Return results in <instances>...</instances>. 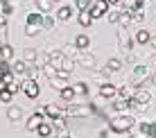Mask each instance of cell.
I'll return each mask as SVG.
<instances>
[{
  "label": "cell",
  "mask_w": 156,
  "mask_h": 138,
  "mask_svg": "<svg viewBox=\"0 0 156 138\" xmlns=\"http://www.w3.org/2000/svg\"><path fill=\"white\" fill-rule=\"evenodd\" d=\"M136 125H138L136 118H131V115H127V113H115L113 118L109 120V131H113V134H127V131H131Z\"/></svg>",
  "instance_id": "obj_1"
},
{
  "label": "cell",
  "mask_w": 156,
  "mask_h": 138,
  "mask_svg": "<svg viewBox=\"0 0 156 138\" xmlns=\"http://www.w3.org/2000/svg\"><path fill=\"white\" fill-rule=\"evenodd\" d=\"M145 82H152V68H147V66H133L131 86L133 88H143Z\"/></svg>",
  "instance_id": "obj_2"
},
{
  "label": "cell",
  "mask_w": 156,
  "mask_h": 138,
  "mask_svg": "<svg viewBox=\"0 0 156 138\" xmlns=\"http://www.w3.org/2000/svg\"><path fill=\"white\" fill-rule=\"evenodd\" d=\"M43 30V14L41 12H30L27 14V23H25V34L36 36Z\"/></svg>",
  "instance_id": "obj_3"
},
{
  "label": "cell",
  "mask_w": 156,
  "mask_h": 138,
  "mask_svg": "<svg viewBox=\"0 0 156 138\" xmlns=\"http://www.w3.org/2000/svg\"><path fill=\"white\" fill-rule=\"evenodd\" d=\"M73 59H75V63H77V66L86 68V70H93V68L98 66V59H95L90 52H86V50H79L77 55L73 57Z\"/></svg>",
  "instance_id": "obj_4"
},
{
  "label": "cell",
  "mask_w": 156,
  "mask_h": 138,
  "mask_svg": "<svg viewBox=\"0 0 156 138\" xmlns=\"http://www.w3.org/2000/svg\"><path fill=\"white\" fill-rule=\"evenodd\" d=\"M93 113L90 104H68L66 107V118H86Z\"/></svg>",
  "instance_id": "obj_5"
},
{
  "label": "cell",
  "mask_w": 156,
  "mask_h": 138,
  "mask_svg": "<svg viewBox=\"0 0 156 138\" xmlns=\"http://www.w3.org/2000/svg\"><path fill=\"white\" fill-rule=\"evenodd\" d=\"M20 91H23V95L27 100H36L41 93L39 84H36V79H23V84H20Z\"/></svg>",
  "instance_id": "obj_6"
},
{
  "label": "cell",
  "mask_w": 156,
  "mask_h": 138,
  "mask_svg": "<svg viewBox=\"0 0 156 138\" xmlns=\"http://www.w3.org/2000/svg\"><path fill=\"white\" fill-rule=\"evenodd\" d=\"M109 9H111V5L106 2V0H95L93 7L88 9V14H90V18H93V20H98V18H102V16L109 14Z\"/></svg>",
  "instance_id": "obj_7"
},
{
  "label": "cell",
  "mask_w": 156,
  "mask_h": 138,
  "mask_svg": "<svg viewBox=\"0 0 156 138\" xmlns=\"http://www.w3.org/2000/svg\"><path fill=\"white\" fill-rule=\"evenodd\" d=\"M43 115H45V118H59V115H63V118H66V107H59V104H43V107L39 109Z\"/></svg>",
  "instance_id": "obj_8"
},
{
  "label": "cell",
  "mask_w": 156,
  "mask_h": 138,
  "mask_svg": "<svg viewBox=\"0 0 156 138\" xmlns=\"http://www.w3.org/2000/svg\"><path fill=\"white\" fill-rule=\"evenodd\" d=\"M68 77H70V73H66V70H57V75L55 77H50V84L55 88H59V91H63L66 86H70L68 84Z\"/></svg>",
  "instance_id": "obj_9"
},
{
  "label": "cell",
  "mask_w": 156,
  "mask_h": 138,
  "mask_svg": "<svg viewBox=\"0 0 156 138\" xmlns=\"http://www.w3.org/2000/svg\"><path fill=\"white\" fill-rule=\"evenodd\" d=\"M100 97H104V100H115V97H118V86H113L111 82L102 84V86H100Z\"/></svg>",
  "instance_id": "obj_10"
},
{
  "label": "cell",
  "mask_w": 156,
  "mask_h": 138,
  "mask_svg": "<svg viewBox=\"0 0 156 138\" xmlns=\"http://www.w3.org/2000/svg\"><path fill=\"white\" fill-rule=\"evenodd\" d=\"M138 134L143 138H156V122H138Z\"/></svg>",
  "instance_id": "obj_11"
},
{
  "label": "cell",
  "mask_w": 156,
  "mask_h": 138,
  "mask_svg": "<svg viewBox=\"0 0 156 138\" xmlns=\"http://www.w3.org/2000/svg\"><path fill=\"white\" fill-rule=\"evenodd\" d=\"M45 122V115L41 113V111H36V113H32L30 118H27V131H36L39 127Z\"/></svg>",
  "instance_id": "obj_12"
},
{
  "label": "cell",
  "mask_w": 156,
  "mask_h": 138,
  "mask_svg": "<svg viewBox=\"0 0 156 138\" xmlns=\"http://www.w3.org/2000/svg\"><path fill=\"white\" fill-rule=\"evenodd\" d=\"M118 45H120V50L122 52H131V45H133V39H129V34H120L118 32Z\"/></svg>",
  "instance_id": "obj_13"
},
{
  "label": "cell",
  "mask_w": 156,
  "mask_h": 138,
  "mask_svg": "<svg viewBox=\"0 0 156 138\" xmlns=\"http://www.w3.org/2000/svg\"><path fill=\"white\" fill-rule=\"evenodd\" d=\"M149 41H152V32H147V30H138L133 34V43H138V45H147Z\"/></svg>",
  "instance_id": "obj_14"
},
{
  "label": "cell",
  "mask_w": 156,
  "mask_h": 138,
  "mask_svg": "<svg viewBox=\"0 0 156 138\" xmlns=\"http://www.w3.org/2000/svg\"><path fill=\"white\" fill-rule=\"evenodd\" d=\"M133 95H136V88H133L131 84H125V86L118 88V97H122V100H131Z\"/></svg>",
  "instance_id": "obj_15"
},
{
  "label": "cell",
  "mask_w": 156,
  "mask_h": 138,
  "mask_svg": "<svg viewBox=\"0 0 156 138\" xmlns=\"http://www.w3.org/2000/svg\"><path fill=\"white\" fill-rule=\"evenodd\" d=\"M52 129H55V127H52V118H48L45 122H43L39 129H36V134H39L41 138H50V134H52Z\"/></svg>",
  "instance_id": "obj_16"
},
{
  "label": "cell",
  "mask_w": 156,
  "mask_h": 138,
  "mask_svg": "<svg viewBox=\"0 0 156 138\" xmlns=\"http://www.w3.org/2000/svg\"><path fill=\"white\" fill-rule=\"evenodd\" d=\"M133 97H136L138 104H145V107H147L149 100H152V95H149V91H145V88H136V95H133Z\"/></svg>",
  "instance_id": "obj_17"
},
{
  "label": "cell",
  "mask_w": 156,
  "mask_h": 138,
  "mask_svg": "<svg viewBox=\"0 0 156 138\" xmlns=\"http://www.w3.org/2000/svg\"><path fill=\"white\" fill-rule=\"evenodd\" d=\"M143 0H122V9L127 12H136V9H143Z\"/></svg>",
  "instance_id": "obj_18"
},
{
  "label": "cell",
  "mask_w": 156,
  "mask_h": 138,
  "mask_svg": "<svg viewBox=\"0 0 156 138\" xmlns=\"http://www.w3.org/2000/svg\"><path fill=\"white\" fill-rule=\"evenodd\" d=\"M0 59L2 61H12L14 59V48L9 43H2V48H0Z\"/></svg>",
  "instance_id": "obj_19"
},
{
  "label": "cell",
  "mask_w": 156,
  "mask_h": 138,
  "mask_svg": "<svg viewBox=\"0 0 156 138\" xmlns=\"http://www.w3.org/2000/svg\"><path fill=\"white\" fill-rule=\"evenodd\" d=\"M36 59H39V50H34V48H27V50H25V63H27V66H32V63H34L36 66Z\"/></svg>",
  "instance_id": "obj_20"
},
{
  "label": "cell",
  "mask_w": 156,
  "mask_h": 138,
  "mask_svg": "<svg viewBox=\"0 0 156 138\" xmlns=\"http://www.w3.org/2000/svg\"><path fill=\"white\" fill-rule=\"evenodd\" d=\"M7 118H9V122H16V120H20L23 118V111H20V107H9L7 109Z\"/></svg>",
  "instance_id": "obj_21"
},
{
  "label": "cell",
  "mask_w": 156,
  "mask_h": 138,
  "mask_svg": "<svg viewBox=\"0 0 156 138\" xmlns=\"http://www.w3.org/2000/svg\"><path fill=\"white\" fill-rule=\"evenodd\" d=\"M88 45H90L88 34H77V39H75V48H77V50H86Z\"/></svg>",
  "instance_id": "obj_22"
},
{
  "label": "cell",
  "mask_w": 156,
  "mask_h": 138,
  "mask_svg": "<svg viewBox=\"0 0 156 138\" xmlns=\"http://www.w3.org/2000/svg\"><path fill=\"white\" fill-rule=\"evenodd\" d=\"M127 109H129V100L115 97V102H113V111H115V113H125Z\"/></svg>",
  "instance_id": "obj_23"
},
{
  "label": "cell",
  "mask_w": 156,
  "mask_h": 138,
  "mask_svg": "<svg viewBox=\"0 0 156 138\" xmlns=\"http://www.w3.org/2000/svg\"><path fill=\"white\" fill-rule=\"evenodd\" d=\"M118 23H120L122 27L131 25V23H133V16H131V12H127V9H120V20H118Z\"/></svg>",
  "instance_id": "obj_24"
},
{
  "label": "cell",
  "mask_w": 156,
  "mask_h": 138,
  "mask_svg": "<svg viewBox=\"0 0 156 138\" xmlns=\"http://www.w3.org/2000/svg\"><path fill=\"white\" fill-rule=\"evenodd\" d=\"M77 23L82 25V27H90V25H93V18H90V14H88V12H79Z\"/></svg>",
  "instance_id": "obj_25"
},
{
  "label": "cell",
  "mask_w": 156,
  "mask_h": 138,
  "mask_svg": "<svg viewBox=\"0 0 156 138\" xmlns=\"http://www.w3.org/2000/svg\"><path fill=\"white\" fill-rule=\"evenodd\" d=\"M70 86H73L75 95H88V84L86 82H75V84H70Z\"/></svg>",
  "instance_id": "obj_26"
},
{
  "label": "cell",
  "mask_w": 156,
  "mask_h": 138,
  "mask_svg": "<svg viewBox=\"0 0 156 138\" xmlns=\"http://www.w3.org/2000/svg\"><path fill=\"white\" fill-rule=\"evenodd\" d=\"M106 68H109L111 73H118V70H122V59H118V57H111V59L106 61Z\"/></svg>",
  "instance_id": "obj_27"
},
{
  "label": "cell",
  "mask_w": 156,
  "mask_h": 138,
  "mask_svg": "<svg viewBox=\"0 0 156 138\" xmlns=\"http://www.w3.org/2000/svg\"><path fill=\"white\" fill-rule=\"evenodd\" d=\"M59 95H61V100H63V102H68V104H70L73 100H75V91H73V86H66L63 91H59Z\"/></svg>",
  "instance_id": "obj_28"
},
{
  "label": "cell",
  "mask_w": 156,
  "mask_h": 138,
  "mask_svg": "<svg viewBox=\"0 0 156 138\" xmlns=\"http://www.w3.org/2000/svg\"><path fill=\"white\" fill-rule=\"evenodd\" d=\"M70 16H73V9H70V7H59V12H57V20H63V23H66Z\"/></svg>",
  "instance_id": "obj_29"
},
{
  "label": "cell",
  "mask_w": 156,
  "mask_h": 138,
  "mask_svg": "<svg viewBox=\"0 0 156 138\" xmlns=\"http://www.w3.org/2000/svg\"><path fill=\"white\" fill-rule=\"evenodd\" d=\"M12 70L16 73V75H25V73H27V63H25L23 59H20V61H14Z\"/></svg>",
  "instance_id": "obj_30"
},
{
  "label": "cell",
  "mask_w": 156,
  "mask_h": 138,
  "mask_svg": "<svg viewBox=\"0 0 156 138\" xmlns=\"http://www.w3.org/2000/svg\"><path fill=\"white\" fill-rule=\"evenodd\" d=\"M36 7H39L41 14H50L52 9V0H36Z\"/></svg>",
  "instance_id": "obj_31"
},
{
  "label": "cell",
  "mask_w": 156,
  "mask_h": 138,
  "mask_svg": "<svg viewBox=\"0 0 156 138\" xmlns=\"http://www.w3.org/2000/svg\"><path fill=\"white\" fill-rule=\"evenodd\" d=\"M95 0H75V7L79 9V12H88L90 7H93Z\"/></svg>",
  "instance_id": "obj_32"
},
{
  "label": "cell",
  "mask_w": 156,
  "mask_h": 138,
  "mask_svg": "<svg viewBox=\"0 0 156 138\" xmlns=\"http://www.w3.org/2000/svg\"><path fill=\"white\" fill-rule=\"evenodd\" d=\"M52 127L59 129V131H68V125H66V120H63V115H59V118L52 120Z\"/></svg>",
  "instance_id": "obj_33"
},
{
  "label": "cell",
  "mask_w": 156,
  "mask_h": 138,
  "mask_svg": "<svg viewBox=\"0 0 156 138\" xmlns=\"http://www.w3.org/2000/svg\"><path fill=\"white\" fill-rule=\"evenodd\" d=\"M0 12H2L5 16H12L14 14V2H12V0H7L5 5H0Z\"/></svg>",
  "instance_id": "obj_34"
},
{
  "label": "cell",
  "mask_w": 156,
  "mask_h": 138,
  "mask_svg": "<svg viewBox=\"0 0 156 138\" xmlns=\"http://www.w3.org/2000/svg\"><path fill=\"white\" fill-rule=\"evenodd\" d=\"M12 97H14V93L9 91V88L0 91V102H2V104H9V102H12Z\"/></svg>",
  "instance_id": "obj_35"
},
{
  "label": "cell",
  "mask_w": 156,
  "mask_h": 138,
  "mask_svg": "<svg viewBox=\"0 0 156 138\" xmlns=\"http://www.w3.org/2000/svg\"><path fill=\"white\" fill-rule=\"evenodd\" d=\"M77 52H79V50H77V48H75V43H73V45H66V48H63V50H61V55H63V57H70V59H73V57L77 55Z\"/></svg>",
  "instance_id": "obj_36"
},
{
  "label": "cell",
  "mask_w": 156,
  "mask_h": 138,
  "mask_svg": "<svg viewBox=\"0 0 156 138\" xmlns=\"http://www.w3.org/2000/svg\"><path fill=\"white\" fill-rule=\"evenodd\" d=\"M55 27V18L50 14H43V30H52Z\"/></svg>",
  "instance_id": "obj_37"
},
{
  "label": "cell",
  "mask_w": 156,
  "mask_h": 138,
  "mask_svg": "<svg viewBox=\"0 0 156 138\" xmlns=\"http://www.w3.org/2000/svg\"><path fill=\"white\" fill-rule=\"evenodd\" d=\"M133 16V23H143L145 20V9H136V12H131Z\"/></svg>",
  "instance_id": "obj_38"
},
{
  "label": "cell",
  "mask_w": 156,
  "mask_h": 138,
  "mask_svg": "<svg viewBox=\"0 0 156 138\" xmlns=\"http://www.w3.org/2000/svg\"><path fill=\"white\" fill-rule=\"evenodd\" d=\"M93 79H95V82H98L100 86H102V84H106V82H109V75H104V73H102V75H100V73H93Z\"/></svg>",
  "instance_id": "obj_39"
},
{
  "label": "cell",
  "mask_w": 156,
  "mask_h": 138,
  "mask_svg": "<svg viewBox=\"0 0 156 138\" xmlns=\"http://www.w3.org/2000/svg\"><path fill=\"white\" fill-rule=\"evenodd\" d=\"M12 70V61H2L0 59V75H5V73Z\"/></svg>",
  "instance_id": "obj_40"
},
{
  "label": "cell",
  "mask_w": 156,
  "mask_h": 138,
  "mask_svg": "<svg viewBox=\"0 0 156 138\" xmlns=\"http://www.w3.org/2000/svg\"><path fill=\"white\" fill-rule=\"evenodd\" d=\"M14 75H16V73H14V70H9V73H5V75L0 77V79H2L5 84H12V82H16V79H14Z\"/></svg>",
  "instance_id": "obj_41"
},
{
  "label": "cell",
  "mask_w": 156,
  "mask_h": 138,
  "mask_svg": "<svg viewBox=\"0 0 156 138\" xmlns=\"http://www.w3.org/2000/svg\"><path fill=\"white\" fill-rule=\"evenodd\" d=\"M106 16H109V20H111L113 25H118V20H120V12H109Z\"/></svg>",
  "instance_id": "obj_42"
},
{
  "label": "cell",
  "mask_w": 156,
  "mask_h": 138,
  "mask_svg": "<svg viewBox=\"0 0 156 138\" xmlns=\"http://www.w3.org/2000/svg\"><path fill=\"white\" fill-rule=\"evenodd\" d=\"M7 88H9V91H12V93H18V91H20V86H18V84H16V82L7 84Z\"/></svg>",
  "instance_id": "obj_43"
},
{
  "label": "cell",
  "mask_w": 156,
  "mask_h": 138,
  "mask_svg": "<svg viewBox=\"0 0 156 138\" xmlns=\"http://www.w3.org/2000/svg\"><path fill=\"white\" fill-rule=\"evenodd\" d=\"M7 20H9V16H5L0 12V27H7Z\"/></svg>",
  "instance_id": "obj_44"
},
{
  "label": "cell",
  "mask_w": 156,
  "mask_h": 138,
  "mask_svg": "<svg viewBox=\"0 0 156 138\" xmlns=\"http://www.w3.org/2000/svg\"><path fill=\"white\" fill-rule=\"evenodd\" d=\"M149 68H152V70H156V55L149 57Z\"/></svg>",
  "instance_id": "obj_45"
},
{
  "label": "cell",
  "mask_w": 156,
  "mask_h": 138,
  "mask_svg": "<svg viewBox=\"0 0 156 138\" xmlns=\"http://www.w3.org/2000/svg\"><path fill=\"white\" fill-rule=\"evenodd\" d=\"M109 5H122V0H106Z\"/></svg>",
  "instance_id": "obj_46"
},
{
  "label": "cell",
  "mask_w": 156,
  "mask_h": 138,
  "mask_svg": "<svg viewBox=\"0 0 156 138\" xmlns=\"http://www.w3.org/2000/svg\"><path fill=\"white\" fill-rule=\"evenodd\" d=\"M59 138H73V136L68 134V131H61V136H59Z\"/></svg>",
  "instance_id": "obj_47"
},
{
  "label": "cell",
  "mask_w": 156,
  "mask_h": 138,
  "mask_svg": "<svg viewBox=\"0 0 156 138\" xmlns=\"http://www.w3.org/2000/svg\"><path fill=\"white\" fill-rule=\"evenodd\" d=\"M5 88H7V84H5L2 79H0V91H5Z\"/></svg>",
  "instance_id": "obj_48"
},
{
  "label": "cell",
  "mask_w": 156,
  "mask_h": 138,
  "mask_svg": "<svg viewBox=\"0 0 156 138\" xmlns=\"http://www.w3.org/2000/svg\"><path fill=\"white\" fill-rule=\"evenodd\" d=\"M152 84H154V86H156V70L152 73Z\"/></svg>",
  "instance_id": "obj_49"
},
{
  "label": "cell",
  "mask_w": 156,
  "mask_h": 138,
  "mask_svg": "<svg viewBox=\"0 0 156 138\" xmlns=\"http://www.w3.org/2000/svg\"><path fill=\"white\" fill-rule=\"evenodd\" d=\"M149 43H152V45L156 48V36H152V41H149Z\"/></svg>",
  "instance_id": "obj_50"
},
{
  "label": "cell",
  "mask_w": 156,
  "mask_h": 138,
  "mask_svg": "<svg viewBox=\"0 0 156 138\" xmlns=\"http://www.w3.org/2000/svg\"><path fill=\"white\" fill-rule=\"evenodd\" d=\"M5 2H7V0H0V5H5Z\"/></svg>",
  "instance_id": "obj_51"
},
{
  "label": "cell",
  "mask_w": 156,
  "mask_h": 138,
  "mask_svg": "<svg viewBox=\"0 0 156 138\" xmlns=\"http://www.w3.org/2000/svg\"><path fill=\"white\" fill-rule=\"evenodd\" d=\"M129 138H138V136H129Z\"/></svg>",
  "instance_id": "obj_52"
},
{
  "label": "cell",
  "mask_w": 156,
  "mask_h": 138,
  "mask_svg": "<svg viewBox=\"0 0 156 138\" xmlns=\"http://www.w3.org/2000/svg\"><path fill=\"white\" fill-rule=\"evenodd\" d=\"M52 2H59V0H52Z\"/></svg>",
  "instance_id": "obj_53"
},
{
  "label": "cell",
  "mask_w": 156,
  "mask_h": 138,
  "mask_svg": "<svg viewBox=\"0 0 156 138\" xmlns=\"http://www.w3.org/2000/svg\"><path fill=\"white\" fill-rule=\"evenodd\" d=\"M0 48H2V41H0Z\"/></svg>",
  "instance_id": "obj_54"
}]
</instances>
